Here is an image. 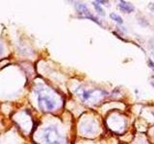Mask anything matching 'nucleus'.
I'll list each match as a JSON object with an SVG mask.
<instances>
[{"instance_id":"1","label":"nucleus","mask_w":154,"mask_h":144,"mask_svg":"<svg viewBox=\"0 0 154 144\" xmlns=\"http://www.w3.org/2000/svg\"><path fill=\"white\" fill-rule=\"evenodd\" d=\"M37 99L38 105L42 112H51L56 109L57 103L52 95L49 94L48 90L40 88L37 89Z\"/></svg>"},{"instance_id":"2","label":"nucleus","mask_w":154,"mask_h":144,"mask_svg":"<svg viewBox=\"0 0 154 144\" xmlns=\"http://www.w3.org/2000/svg\"><path fill=\"white\" fill-rule=\"evenodd\" d=\"M42 139L45 144H66L64 136L60 134L55 126H49L43 129Z\"/></svg>"},{"instance_id":"3","label":"nucleus","mask_w":154,"mask_h":144,"mask_svg":"<svg viewBox=\"0 0 154 144\" xmlns=\"http://www.w3.org/2000/svg\"><path fill=\"white\" fill-rule=\"evenodd\" d=\"M75 8H76V11L78 12V16L79 17L91 19V21H94L95 23H97V24H99V25H101V22L98 20V18L94 16L93 14H91V12L88 10V8H87V6L85 4L76 3L75 4Z\"/></svg>"},{"instance_id":"4","label":"nucleus","mask_w":154,"mask_h":144,"mask_svg":"<svg viewBox=\"0 0 154 144\" xmlns=\"http://www.w3.org/2000/svg\"><path fill=\"white\" fill-rule=\"evenodd\" d=\"M96 90H85L83 89L79 93V96L80 98L82 99V101H84V102H87V101H90L91 98H94V93L95 92Z\"/></svg>"},{"instance_id":"5","label":"nucleus","mask_w":154,"mask_h":144,"mask_svg":"<svg viewBox=\"0 0 154 144\" xmlns=\"http://www.w3.org/2000/svg\"><path fill=\"white\" fill-rule=\"evenodd\" d=\"M119 8L122 10V12L130 14L134 11V6L129 2H125V1H120L119 4Z\"/></svg>"},{"instance_id":"6","label":"nucleus","mask_w":154,"mask_h":144,"mask_svg":"<svg viewBox=\"0 0 154 144\" xmlns=\"http://www.w3.org/2000/svg\"><path fill=\"white\" fill-rule=\"evenodd\" d=\"M110 17L112 18L114 21L118 22V23H119V24H122V23L123 22L122 18L120 17L119 16H118L117 14H115V13H112V14H110Z\"/></svg>"},{"instance_id":"7","label":"nucleus","mask_w":154,"mask_h":144,"mask_svg":"<svg viewBox=\"0 0 154 144\" xmlns=\"http://www.w3.org/2000/svg\"><path fill=\"white\" fill-rule=\"evenodd\" d=\"M93 5H94V9L96 10V12H97L99 14H101V16H105V13L103 11V9L99 6V4H97V2H93Z\"/></svg>"},{"instance_id":"8","label":"nucleus","mask_w":154,"mask_h":144,"mask_svg":"<svg viewBox=\"0 0 154 144\" xmlns=\"http://www.w3.org/2000/svg\"><path fill=\"white\" fill-rule=\"evenodd\" d=\"M148 64H149V66H150L151 68L154 70V62H153L151 60H148Z\"/></svg>"},{"instance_id":"9","label":"nucleus","mask_w":154,"mask_h":144,"mask_svg":"<svg viewBox=\"0 0 154 144\" xmlns=\"http://www.w3.org/2000/svg\"><path fill=\"white\" fill-rule=\"evenodd\" d=\"M3 52H4V47H3V44L1 42H0V56H1L3 54Z\"/></svg>"},{"instance_id":"10","label":"nucleus","mask_w":154,"mask_h":144,"mask_svg":"<svg viewBox=\"0 0 154 144\" xmlns=\"http://www.w3.org/2000/svg\"><path fill=\"white\" fill-rule=\"evenodd\" d=\"M148 7H149V9H151L152 11H154V4L153 3H150L148 5Z\"/></svg>"}]
</instances>
